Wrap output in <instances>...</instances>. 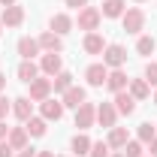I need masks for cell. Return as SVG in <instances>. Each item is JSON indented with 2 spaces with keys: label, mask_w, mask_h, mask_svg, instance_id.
<instances>
[{
  "label": "cell",
  "mask_w": 157,
  "mask_h": 157,
  "mask_svg": "<svg viewBox=\"0 0 157 157\" xmlns=\"http://www.w3.org/2000/svg\"><path fill=\"white\" fill-rule=\"evenodd\" d=\"M0 21H3V27H18L21 21H24V6H18V3H12V6H3V15H0Z\"/></svg>",
  "instance_id": "cell-10"
},
{
  "label": "cell",
  "mask_w": 157,
  "mask_h": 157,
  "mask_svg": "<svg viewBox=\"0 0 157 157\" xmlns=\"http://www.w3.org/2000/svg\"><path fill=\"white\" fill-rule=\"evenodd\" d=\"M127 60V52H124V45H118V42H112V45H106V52H103V63L106 67H112V70H121V63Z\"/></svg>",
  "instance_id": "cell-4"
},
{
  "label": "cell",
  "mask_w": 157,
  "mask_h": 157,
  "mask_svg": "<svg viewBox=\"0 0 157 157\" xmlns=\"http://www.w3.org/2000/svg\"><path fill=\"white\" fill-rule=\"evenodd\" d=\"M60 67H63V60H60V55H55V52H45L42 60H39V70H42L45 76H52V78L60 73Z\"/></svg>",
  "instance_id": "cell-13"
},
{
  "label": "cell",
  "mask_w": 157,
  "mask_h": 157,
  "mask_svg": "<svg viewBox=\"0 0 157 157\" xmlns=\"http://www.w3.org/2000/svg\"><path fill=\"white\" fill-rule=\"evenodd\" d=\"M136 133H139V142L148 145V142H154V139H157V127H154V124H139Z\"/></svg>",
  "instance_id": "cell-27"
},
{
  "label": "cell",
  "mask_w": 157,
  "mask_h": 157,
  "mask_svg": "<svg viewBox=\"0 0 157 157\" xmlns=\"http://www.w3.org/2000/svg\"><path fill=\"white\" fill-rule=\"evenodd\" d=\"M3 88H6V76L0 73V91H3Z\"/></svg>",
  "instance_id": "cell-39"
},
{
  "label": "cell",
  "mask_w": 157,
  "mask_h": 157,
  "mask_svg": "<svg viewBox=\"0 0 157 157\" xmlns=\"http://www.w3.org/2000/svg\"><path fill=\"white\" fill-rule=\"evenodd\" d=\"M127 85H130V78L124 76L121 70H109V78H106V88H109L112 94H118V91H127Z\"/></svg>",
  "instance_id": "cell-16"
},
{
  "label": "cell",
  "mask_w": 157,
  "mask_h": 157,
  "mask_svg": "<svg viewBox=\"0 0 157 157\" xmlns=\"http://www.w3.org/2000/svg\"><path fill=\"white\" fill-rule=\"evenodd\" d=\"M18 55L24 60H33L39 55V42H36V39H30V36H21L18 39Z\"/></svg>",
  "instance_id": "cell-19"
},
{
  "label": "cell",
  "mask_w": 157,
  "mask_h": 157,
  "mask_svg": "<svg viewBox=\"0 0 157 157\" xmlns=\"http://www.w3.org/2000/svg\"><path fill=\"white\" fill-rule=\"evenodd\" d=\"M136 3H142V0H136Z\"/></svg>",
  "instance_id": "cell-44"
},
{
  "label": "cell",
  "mask_w": 157,
  "mask_h": 157,
  "mask_svg": "<svg viewBox=\"0 0 157 157\" xmlns=\"http://www.w3.org/2000/svg\"><path fill=\"white\" fill-rule=\"evenodd\" d=\"M100 15H106V18H121V15H124V0H103Z\"/></svg>",
  "instance_id": "cell-22"
},
{
  "label": "cell",
  "mask_w": 157,
  "mask_h": 157,
  "mask_svg": "<svg viewBox=\"0 0 157 157\" xmlns=\"http://www.w3.org/2000/svg\"><path fill=\"white\" fill-rule=\"evenodd\" d=\"M12 112H15V118H18V121L33 118V100H30V97H18V100H12Z\"/></svg>",
  "instance_id": "cell-14"
},
{
  "label": "cell",
  "mask_w": 157,
  "mask_h": 157,
  "mask_svg": "<svg viewBox=\"0 0 157 157\" xmlns=\"http://www.w3.org/2000/svg\"><path fill=\"white\" fill-rule=\"evenodd\" d=\"M6 142H9L15 151H24V148H27V130H24V127H9Z\"/></svg>",
  "instance_id": "cell-18"
},
{
  "label": "cell",
  "mask_w": 157,
  "mask_h": 157,
  "mask_svg": "<svg viewBox=\"0 0 157 157\" xmlns=\"http://www.w3.org/2000/svg\"><path fill=\"white\" fill-rule=\"evenodd\" d=\"M127 127H112L109 130V136H106V142H109V148H124L127 145Z\"/></svg>",
  "instance_id": "cell-21"
},
{
  "label": "cell",
  "mask_w": 157,
  "mask_h": 157,
  "mask_svg": "<svg viewBox=\"0 0 157 157\" xmlns=\"http://www.w3.org/2000/svg\"><path fill=\"white\" fill-rule=\"evenodd\" d=\"M112 103H115L118 115H133V112H136V97H133L130 91H118Z\"/></svg>",
  "instance_id": "cell-9"
},
{
  "label": "cell",
  "mask_w": 157,
  "mask_h": 157,
  "mask_svg": "<svg viewBox=\"0 0 157 157\" xmlns=\"http://www.w3.org/2000/svg\"><path fill=\"white\" fill-rule=\"evenodd\" d=\"M109 151H112V148H109V142H94L88 157H109Z\"/></svg>",
  "instance_id": "cell-30"
},
{
  "label": "cell",
  "mask_w": 157,
  "mask_h": 157,
  "mask_svg": "<svg viewBox=\"0 0 157 157\" xmlns=\"http://www.w3.org/2000/svg\"><path fill=\"white\" fill-rule=\"evenodd\" d=\"M0 30H3V21H0Z\"/></svg>",
  "instance_id": "cell-43"
},
{
  "label": "cell",
  "mask_w": 157,
  "mask_h": 157,
  "mask_svg": "<svg viewBox=\"0 0 157 157\" xmlns=\"http://www.w3.org/2000/svg\"><path fill=\"white\" fill-rule=\"evenodd\" d=\"M36 42H39V48H42V52H55V55L63 52V36H58L55 30H45Z\"/></svg>",
  "instance_id": "cell-11"
},
{
  "label": "cell",
  "mask_w": 157,
  "mask_h": 157,
  "mask_svg": "<svg viewBox=\"0 0 157 157\" xmlns=\"http://www.w3.org/2000/svg\"><path fill=\"white\" fill-rule=\"evenodd\" d=\"M145 82L157 88V63H148V67H145Z\"/></svg>",
  "instance_id": "cell-31"
},
{
  "label": "cell",
  "mask_w": 157,
  "mask_h": 157,
  "mask_svg": "<svg viewBox=\"0 0 157 157\" xmlns=\"http://www.w3.org/2000/svg\"><path fill=\"white\" fill-rule=\"evenodd\" d=\"M100 21H103V15H100L97 6H85V9H78V30H97Z\"/></svg>",
  "instance_id": "cell-2"
},
{
  "label": "cell",
  "mask_w": 157,
  "mask_h": 157,
  "mask_svg": "<svg viewBox=\"0 0 157 157\" xmlns=\"http://www.w3.org/2000/svg\"><path fill=\"white\" fill-rule=\"evenodd\" d=\"M39 112H42L45 121H60V118H63V103L48 97V100H42V103H39Z\"/></svg>",
  "instance_id": "cell-12"
},
{
  "label": "cell",
  "mask_w": 157,
  "mask_h": 157,
  "mask_svg": "<svg viewBox=\"0 0 157 157\" xmlns=\"http://www.w3.org/2000/svg\"><path fill=\"white\" fill-rule=\"evenodd\" d=\"M67 88H73V76H70L67 70H60L58 76L52 78V91H58V94H63Z\"/></svg>",
  "instance_id": "cell-26"
},
{
  "label": "cell",
  "mask_w": 157,
  "mask_h": 157,
  "mask_svg": "<svg viewBox=\"0 0 157 157\" xmlns=\"http://www.w3.org/2000/svg\"><path fill=\"white\" fill-rule=\"evenodd\" d=\"M48 27H52L58 36H63V33H70V30H73V18H70L67 12H58V15H52Z\"/></svg>",
  "instance_id": "cell-17"
},
{
  "label": "cell",
  "mask_w": 157,
  "mask_h": 157,
  "mask_svg": "<svg viewBox=\"0 0 157 157\" xmlns=\"http://www.w3.org/2000/svg\"><path fill=\"white\" fill-rule=\"evenodd\" d=\"M85 78H88L91 88H103L106 78H109V67H106V63H91V67L85 70Z\"/></svg>",
  "instance_id": "cell-5"
},
{
  "label": "cell",
  "mask_w": 157,
  "mask_h": 157,
  "mask_svg": "<svg viewBox=\"0 0 157 157\" xmlns=\"http://www.w3.org/2000/svg\"><path fill=\"white\" fill-rule=\"evenodd\" d=\"M109 157H127V154H124V151H118V154H109Z\"/></svg>",
  "instance_id": "cell-41"
},
{
  "label": "cell",
  "mask_w": 157,
  "mask_h": 157,
  "mask_svg": "<svg viewBox=\"0 0 157 157\" xmlns=\"http://www.w3.org/2000/svg\"><path fill=\"white\" fill-rule=\"evenodd\" d=\"M121 24H124V30L127 33H139L142 27H145V12L142 9H124V15H121Z\"/></svg>",
  "instance_id": "cell-3"
},
{
  "label": "cell",
  "mask_w": 157,
  "mask_h": 157,
  "mask_svg": "<svg viewBox=\"0 0 157 157\" xmlns=\"http://www.w3.org/2000/svg\"><path fill=\"white\" fill-rule=\"evenodd\" d=\"M15 157H36V151H33V148H24V151H18Z\"/></svg>",
  "instance_id": "cell-35"
},
{
  "label": "cell",
  "mask_w": 157,
  "mask_h": 157,
  "mask_svg": "<svg viewBox=\"0 0 157 157\" xmlns=\"http://www.w3.org/2000/svg\"><path fill=\"white\" fill-rule=\"evenodd\" d=\"M82 45H85V52H88V55H103V52H106V39L100 36L97 30H91V33L85 36Z\"/></svg>",
  "instance_id": "cell-15"
},
{
  "label": "cell",
  "mask_w": 157,
  "mask_h": 157,
  "mask_svg": "<svg viewBox=\"0 0 157 157\" xmlns=\"http://www.w3.org/2000/svg\"><path fill=\"white\" fill-rule=\"evenodd\" d=\"M154 48H157L154 36H139V42H136V52H139V55H154Z\"/></svg>",
  "instance_id": "cell-28"
},
{
  "label": "cell",
  "mask_w": 157,
  "mask_h": 157,
  "mask_svg": "<svg viewBox=\"0 0 157 157\" xmlns=\"http://www.w3.org/2000/svg\"><path fill=\"white\" fill-rule=\"evenodd\" d=\"M154 106H157V91H154Z\"/></svg>",
  "instance_id": "cell-42"
},
{
  "label": "cell",
  "mask_w": 157,
  "mask_h": 157,
  "mask_svg": "<svg viewBox=\"0 0 157 157\" xmlns=\"http://www.w3.org/2000/svg\"><path fill=\"white\" fill-rule=\"evenodd\" d=\"M27 97L33 100V103H42V100L52 97V78H33L30 82V94Z\"/></svg>",
  "instance_id": "cell-7"
},
{
  "label": "cell",
  "mask_w": 157,
  "mask_h": 157,
  "mask_svg": "<svg viewBox=\"0 0 157 157\" xmlns=\"http://www.w3.org/2000/svg\"><path fill=\"white\" fill-rule=\"evenodd\" d=\"M6 133H9V127H6V124L0 121V139H6Z\"/></svg>",
  "instance_id": "cell-37"
},
{
  "label": "cell",
  "mask_w": 157,
  "mask_h": 157,
  "mask_svg": "<svg viewBox=\"0 0 157 157\" xmlns=\"http://www.w3.org/2000/svg\"><path fill=\"white\" fill-rule=\"evenodd\" d=\"M24 130H27V136H45V118L39 115V118H27L24 121Z\"/></svg>",
  "instance_id": "cell-25"
},
{
  "label": "cell",
  "mask_w": 157,
  "mask_h": 157,
  "mask_svg": "<svg viewBox=\"0 0 157 157\" xmlns=\"http://www.w3.org/2000/svg\"><path fill=\"white\" fill-rule=\"evenodd\" d=\"M115 121H118V109H115V103H100L97 106V124L100 127H115Z\"/></svg>",
  "instance_id": "cell-8"
},
{
  "label": "cell",
  "mask_w": 157,
  "mask_h": 157,
  "mask_svg": "<svg viewBox=\"0 0 157 157\" xmlns=\"http://www.w3.org/2000/svg\"><path fill=\"white\" fill-rule=\"evenodd\" d=\"M148 151H151V157H157V139H154V142H148Z\"/></svg>",
  "instance_id": "cell-36"
},
{
  "label": "cell",
  "mask_w": 157,
  "mask_h": 157,
  "mask_svg": "<svg viewBox=\"0 0 157 157\" xmlns=\"http://www.w3.org/2000/svg\"><path fill=\"white\" fill-rule=\"evenodd\" d=\"M91 145H94V142L85 136V133H76V136H73V154L76 157H88L91 154Z\"/></svg>",
  "instance_id": "cell-23"
},
{
  "label": "cell",
  "mask_w": 157,
  "mask_h": 157,
  "mask_svg": "<svg viewBox=\"0 0 157 157\" xmlns=\"http://www.w3.org/2000/svg\"><path fill=\"white\" fill-rule=\"evenodd\" d=\"M127 91L133 94L136 100H145L148 94H151V85L145 82V78H130V85H127Z\"/></svg>",
  "instance_id": "cell-24"
},
{
  "label": "cell",
  "mask_w": 157,
  "mask_h": 157,
  "mask_svg": "<svg viewBox=\"0 0 157 157\" xmlns=\"http://www.w3.org/2000/svg\"><path fill=\"white\" fill-rule=\"evenodd\" d=\"M121 151H124L127 157H142V151H145V148H142V142H139V139H127V145H124Z\"/></svg>",
  "instance_id": "cell-29"
},
{
  "label": "cell",
  "mask_w": 157,
  "mask_h": 157,
  "mask_svg": "<svg viewBox=\"0 0 157 157\" xmlns=\"http://www.w3.org/2000/svg\"><path fill=\"white\" fill-rule=\"evenodd\" d=\"M36 157H55L52 151H36Z\"/></svg>",
  "instance_id": "cell-38"
},
{
  "label": "cell",
  "mask_w": 157,
  "mask_h": 157,
  "mask_svg": "<svg viewBox=\"0 0 157 157\" xmlns=\"http://www.w3.org/2000/svg\"><path fill=\"white\" fill-rule=\"evenodd\" d=\"M63 109H78L82 103H88V91L85 88H78V85H73V88H67L63 91Z\"/></svg>",
  "instance_id": "cell-6"
},
{
  "label": "cell",
  "mask_w": 157,
  "mask_h": 157,
  "mask_svg": "<svg viewBox=\"0 0 157 157\" xmlns=\"http://www.w3.org/2000/svg\"><path fill=\"white\" fill-rule=\"evenodd\" d=\"M18 78L21 82H33V78H39V63H33V60H21L18 63Z\"/></svg>",
  "instance_id": "cell-20"
},
{
  "label": "cell",
  "mask_w": 157,
  "mask_h": 157,
  "mask_svg": "<svg viewBox=\"0 0 157 157\" xmlns=\"http://www.w3.org/2000/svg\"><path fill=\"white\" fill-rule=\"evenodd\" d=\"M0 3H3V6H12V3H15V0H0Z\"/></svg>",
  "instance_id": "cell-40"
},
{
  "label": "cell",
  "mask_w": 157,
  "mask_h": 157,
  "mask_svg": "<svg viewBox=\"0 0 157 157\" xmlns=\"http://www.w3.org/2000/svg\"><path fill=\"white\" fill-rule=\"evenodd\" d=\"M67 6H73V9H85L88 6V0H63Z\"/></svg>",
  "instance_id": "cell-34"
},
{
  "label": "cell",
  "mask_w": 157,
  "mask_h": 157,
  "mask_svg": "<svg viewBox=\"0 0 157 157\" xmlns=\"http://www.w3.org/2000/svg\"><path fill=\"white\" fill-rule=\"evenodd\" d=\"M94 121H97V106H94V103H82V106L76 109V127H78V133L91 130Z\"/></svg>",
  "instance_id": "cell-1"
},
{
  "label": "cell",
  "mask_w": 157,
  "mask_h": 157,
  "mask_svg": "<svg viewBox=\"0 0 157 157\" xmlns=\"http://www.w3.org/2000/svg\"><path fill=\"white\" fill-rule=\"evenodd\" d=\"M0 157H15V148H12L6 139H0Z\"/></svg>",
  "instance_id": "cell-32"
},
{
  "label": "cell",
  "mask_w": 157,
  "mask_h": 157,
  "mask_svg": "<svg viewBox=\"0 0 157 157\" xmlns=\"http://www.w3.org/2000/svg\"><path fill=\"white\" fill-rule=\"evenodd\" d=\"M9 109H12V103H9L6 97H0V121H3V118L9 115Z\"/></svg>",
  "instance_id": "cell-33"
}]
</instances>
